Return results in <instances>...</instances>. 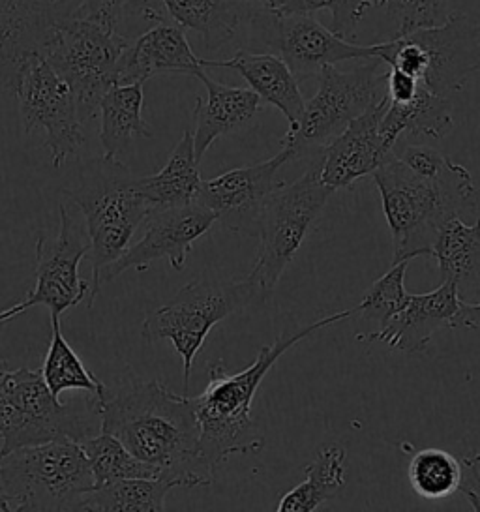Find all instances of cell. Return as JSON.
I'll list each match as a JSON object with an SVG mask.
<instances>
[{
  "label": "cell",
  "mask_w": 480,
  "mask_h": 512,
  "mask_svg": "<svg viewBox=\"0 0 480 512\" xmlns=\"http://www.w3.org/2000/svg\"><path fill=\"white\" fill-rule=\"evenodd\" d=\"M370 8H377L375 0H287L284 6L272 8L276 14H312L329 10L332 29L340 38L355 36L357 25Z\"/></svg>",
  "instance_id": "cell-34"
},
{
  "label": "cell",
  "mask_w": 480,
  "mask_h": 512,
  "mask_svg": "<svg viewBox=\"0 0 480 512\" xmlns=\"http://www.w3.org/2000/svg\"><path fill=\"white\" fill-rule=\"evenodd\" d=\"M126 2L128 0H81L74 17L90 19L117 31Z\"/></svg>",
  "instance_id": "cell-36"
},
{
  "label": "cell",
  "mask_w": 480,
  "mask_h": 512,
  "mask_svg": "<svg viewBox=\"0 0 480 512\" xmlns=\"http://www.w3.org/2000/svg\"><path fill=\"white\" fill-rule=\"evenodd\" d=\"M355 316V310H345L325 316L302 327L299 331L280 334L270 346H265L255 361L239 374H229L224 361L209 366V385L199 396H194L195 413L201 424V445L210 466L224 464L231 454L263 451L265 437L257 430L252 419L255 394L272 366L315 331L332 327L344 319Z\"/></svg>",
  "instance_id": "cell-2"
},
{
  "label": "cell",
  "mask_w": 480,
  "mask_h": 512,
  "mask_svg": "<svg viewBox=\"0 0 480 512\" xmlns=\"http://www.w3.org/2000/svg\"><path fill=\"white\" fill-rule=\"evenodd\" d=\"M165 6L182 31L203 36L209 51H218L233 42L242 21L254 12L242 0H165Z\"/></svg>",
  "instance_id": "cell-25"
},
{
  "label": "cell",
  "mask_w": 480,
  "mask_h": 512,
  "mask_svg": "<svg viewBox=\"0 0 480 512\" xmlns=\"http://www.w3.org/2000/svg\"><path fill=\"white\" fill-rule=\"evenodd\" d=\"M454 128L452 104L447 96H439L420 83L411 102H390L381 121V136L394 149L400 137L407 134L443 139Z\"/></svg>",
  "instance_id": "cell-26"
},
{
  "label": "cell",
  "mask_w": 480,
  "mask_h": 512,
  "mask_svg": "<svg viewBox=\"0 0 480 512\" xmlns=\"http://www.w3.org/2000/svg\"><path fill=\"white\" fill-rule=\"evenodd\" d=\"M385 8L398 23L396 36L437 27L447 21V0H387Z\"/></svg>",
  "instance_id": "cell-35"
},
{
  "label": "cell",
  "mask_w": 480,
  "mask_h": 512,
  "mask_svg": "<svg viewBox=\"0 0 480 512\" xmlns=\"http://www.w3.org/2000/svg\"><path fill=\"white\" fill-rule=\"evenodd\" d=\"M51 342L45 355L42 376L47 387L60 400V394L68 391H81L92 394L94 398L104 402L107 387L104 383L85 368L83 361L77 357L68 340L60 329V319H51Z\"/></svg>",
  "instance_id": "cell-30"
},
{
  "label": "cell",
  "mask_w": 480,
  "mask_h": 512,
  "mask_svg": "<svg viewBox=\"0 0 480 512\" xmlns=\"http://www.w3.org/2000/svg\"><path fill=\"white\" fill-rule=\"evenodd\" d=\"M257 301L252 282L194 280L177 291L171 301L150 312L141 325L147 342L169 340L182 359L184 391L192 376L195 355L205 344L214 325Z\"/></svg>",
  "instance_id": "cell-10"
},
{
  "label": "cell",
  "mask_w": 480,
  "mask_h": 512,
  "mask_svg": "<svg viewBox=\"0 0 480 512\" xmlns=\"http://www.w3.org/2000/svg\"><path fill=\"white\" fill-rule=\"evenodd\" d=\"M199 162L195 158L194 134L188 128L171 152L167 164L149 177H137V188L152 209L179 207L192 203L203 186Z\"/></svg>",
  "instance_id": "cell-24"
},
{
  "label": "cell",
  "mask_w": 480,
  "mask_h": 512,
  "mask_svg": "<svg viewBox=\"0 0 480 512\" xmlns=\"http://www.w3.org/2000/svg\"><path fill=\"white\" fill-rule=\"evenodd\" d=\"M287 0H267V4H269L270 8H280V6H284Z\"/></svg>",
  "instance_id": "cell-41"
},
{
  "label": "cell",
  "mask_w": 480,
  "mask_h": 512,
  "mask_svg": "<svg viewBox=\"0 0 480 512\" xmlns=\"http://www.w3.org/2000/svg\"><path fill=\"white\" fill-rule=\"evenodd\" d=\"M464 466L471 467V469H475V471H480V449L475 452V454H471V456L465 458Z\"/></svg>",
  "instance_id": "cell-40"
},
{
  "label": "cell",
  "mask_w": 480,
  "mask_h": 512,
  "mask_svg": "<svg viewBox=\"0 0 480 512\" xmlns=\"http://www.w3.org/2000/svg\"><path fill=\"white\" fill-rule=\"evenodd\" d=\"M377 59L419 79L439 96L460 92L480 72V25L462 12H452L437 27L379 44Z\"/></svg>",
  "instance_id": "cell-8"
},
{
  "label": "cell",
  "mask_w": 480,
  "mask_h": 512,
  "mask_svg": "<svg viewBox=\"0 0 480 512\" xmlns=\"http://www.w3.org/2000/svg\"><path fill=\"white\" fill-rule=\"evenodd\" d=\"M216 222V214L199 199L179 207L152 209L145 220V231L141 239L130 244L119 259H115L100 272L96 286L90 291L89 308L96 301L100 287L119 278L128 269L147 271L152 261L167 259L175 271H182L194 242L209 233L210 227Z\"/></svg>",
  "instance_id": "cell-14"
},
{
  "label": "cell",
  "mask_w": 480,
  "mask_h": 512,
  "mask_svg": "<svg viewBox=\"0 0 480 512\" xmlns=\"http://www.w3.org/2000/svg\"><path fill=\"white\" fill-rule=\"evenodd\" d=\"M420 81L409 74L402 72L396 66H389V77H387V96L390 102L396 104H405L411 102L415 98V94L419 92Z\"/></svg>",
  "instance_id": "cell-37"
},
{
  "label": "cell",
  "mask_w": 480,
  "mask_h": 512,
  "mask_svg": "<svg viewBox=\"0 0 480 512\" xmlns=\"http://www.w3.org/2000/svg\"><path fill=\"white\" fill-rule=\"evenodd\" d=\"M96 479L81 441L57 437L0 456L4 511H83Z\"/></svg>",
  "instance_id": "cell-4"
},
{
  "label": "cell",
  "mask_w": 480,
  "mask_h": 512,
  "mask_svg": "<svg viewBox=\"0 0 480 512\" xmlns=\"http://www.w3.org/2000/svg\"><path fill=\"white\" fill-rule=\"evenodd\" d=\"M102 430L120 439L139 460L154 467L160 479L177 486H210L216 469L201 445V424L194 400L175 394L160 381L134 377L100 404Z\"/></svg>",
  "instance_id": "cell-1"
},
{
  "label": "cell",
  "mask_w": 480,
  "mask_h": 512,
  "mask_svg": "<svg viewBox=\"0 0 480 512\" xmlns=\"http://www.w3.org/2000/svg\"><path fill=\"white\" fill-rule=\"evenodd\" d=\"M81 0H0V98L15 94L23 62L42 53L53 29Z\"/></svg>",
  "instance_id": "cell-17"
},
{
  "label": "cell",
  "mask_w": 480,
  "mask_h": 512,
  "mask_svg": "<svg viewBox=\"0 0 480 512\" xmlns=\"http://www.w3.org/2000/svg\"><path fill=\"white\" fill-rule=\"evenodd\" d=\"M334 192L321 181V162H315L297 181L282 182L270 194L257 224L259 250L248 280L257 301L267 302L289 263L299 254L315 220Z\"/></svg>",
  "instance_id": "cell-7"
},
{
  "label": "cell",
  "mask_w": 480,
  "mask_h": 512,
  "mask_svg": "<svg viewBox=\"0 0 480 512\" xmlns=\"http://www.w3.org/2000/svg\"><path fill=\"white\" fill-rule=\"evenodd\" d=\"M177 488L167 479H122L96 486L85 497L83 511L162 512L165 497Z\"/></svg>",
  "instance_id": "cell-29"
},
{
  "label": "cell",
  "mask_w": 480,
  "mask_h": 512,
  "mask_svg": "<svg viewBox=\"0 0 480 512\" xmlns=\"http://www.w3.org/2000/svg\"><path fill=\"white\" fill-rule=\"evenodd\" d=\"M375 2H377V8H385V2H387V0H375Z\"/></svg>",
  "instance_id": "cell-42"
},
{
  "label": "cell",
  "mask_w": 480,
  "mask_h": 512,
  "mask_svg": "<svg viewBox=\"0 0 480 512\" xmlns=\"http://www.w3.org/2000/svg\"><path fill=\"white\" fill-rule=\"evenodd\" d=\"M0 511H4V507H2V499H0Z\"/></svg>",
  "instance_id": "cell-43"
},
{
  "label": "cell",
  "mask_w": 480,
  "mask_h": 512,
  "mask_svg": "<svg viewBox=\"0 0 480 512\" xmlns=\"http://www.w3.org/2000/svg\"><path fill=\"white\" fill-rule=\"evenodd\" d=\"M471 329L479 331L480 329V302H462L458 316L454 321V329Z\"/></svg>",
  "instance_id": "cell-38"
},
{
  "label": "cell",
  "mask_w": 480,
  "mask_h": 512,
  "mask_svg": "<svg viewBox=\"0 0 480 512\" xmlns=\"http://www.w3.org/2000/svg\"><path fill=\"white\" fill-rule=\"evenodd\" d=\"M291 160V152L282 149L261 164L235 167L220 177L203 182L197 199L207 205L229 231L257 237L261 211L270 194L282 184L278 181L280 169Z\"/></svg>",
  "instance_id": "cell-16"
},
{
  "label": "cell",
  "mask_w": 480,
  "mask_h": 512,
  "mask_svg": "<svg viewBox=\"0 0 480 512\" xmlns=\"http://www.w3.org/2000/svg\"><path fill=\"white\" fill-rule=\"evenodd\" d=\"M143 83L115 85L100 102V143L105 158H119L134 137H152L143 119Z\"/></svg>",
  "instance_id": "cell-27"
},
{
  "label": "cell",
  "mask_w": 480,
  "mask_h": 512,
  "mask_svg": "<svg viewBox=\"0 0 480 512\" xmlns=\"http://www.w3.org/2000/svg\"><path fill=\"white\" fill-rule=\"evenodd\" d=\"M381 62L375 59L351 72H340L334 64L325 66L317 77L319 89L306 102L300 121L289 126L282 149L291 152L293 160L323 151L387 92L389 72L379 74Z\"/></svg>",
  "instance_id": "cell-11"
},
{
  "label": "cell",
  "mask_w": 480,
  "mask_h": 512,
  "mask_svg": "<svg viewBox=\"0 0 480 512\" xmlns=\"http://www.w3.org/2000/svg\"><path fill=\"white\" fill-rule=\"evenodd\" d=\"M203 59L192 51L184 31L175 23L158 25L130 42L117 66V85L145 83L158 74L197 76Z\"/></svg>",
  "instance_id": "cell-20"
},
{
  "label": "cell",
  "mask_w": 480,
  "mask_h": 512,
  "mask_svg": "<svg viewBox=\"0 0 480 512\" xmlns=\"http://www.w3.org/2000/svg\"><path fill=\"white\" fill-rule=\"evenodd\" d=\"M102 430L100 400L89 394L68 406L47 387L42 370L17 368L0 376V456L57 437L83 441Z\"/></svg>",
  "instance_id": "cell-6"
},
{
  "label": "cell",
  "mask_w": 480,
  "mask_h": 512,
  "mask_svg": "<svg viewBox=\"0 0 480 512\" xmlns=\"http://www.w3.org/2000/svg\"><path fill=\"white\" fill-rule=\"evenodd\" d=\"M254 29L270 53L284 59L295 77H319L330 64L355 59H377V46H357L323 27L312 14H276L269 4L254 8Z\"/></svg>",
  "instance_id": "cell-13"
},
{
  "label": "cell",
  "mask_w": 480,
  "mask_h": 512,
  "mask_svg": "<svg viewBox=\"0 0 480 512\" xmlns=\"http://www.w3.org/2000/svg\"><path fill=\"white\" fill-rule=\"evenodd\" d=\"M430 256L437 261L441 282H454L462 302H480V214L473 224L452 216L441 227Z\"/></svg>",
  "instance_id": "cell-23"
},
{
  "label": "cell",
  "mask_w": 480,
  "mask_h": 512,
  "mask_svg": "<svg viewBox=\"0 0 480 512\" xmlns=\"http://www.w3.org/2000/svg\"><path fill=\"white\" fill-rule=\"evenodd\" d=\"M372 179L389 224L394 263L430 256L441 227L452 216L479 209L473 177L460 164L439 179H428L392 154Z\"/></svg>",
  "instance_id": "cell-3"
},
{
  "label": "cell",
  "mask_w": 480,
  "mask_h": 512,
  "mask_svg": "<svg viewBox=\"0 0 480 512\" xmlns=\"http://www.w3.org/2000/svg\"><path fill=\"white\" fill-rule=\"evenodd\" d=\"M389 107L387 92L351 122L344 132L319 152L321 181L332 192L349 188L353 182L372 177L383 166L394 149L381 136V121Z\"/></svg>",
  "instance_id": "cell-18"
},
{
  "label": "cell",
  "mask_w": 480,
  "mask_h": 512,
  "mask_svg": "<svg viewBox=\"0 0 480 512\" xmlns=\"http://www.w3.org/2000/svg\"><path fill=\"white\" fill-rule=\"evenodd\" d=\"M409 482L424 499H445L460 490L464 484V464L450 452L424 449L409 462Z\"/></svg>",
  "instance_id": "cell-32"
},
{
  "label": "cell",
  "mask_w": 480,
  "mask_h": 512,
  "mask_svg": "<svg viewBox=\"0 0 480 512\" xmlns=\"http://www.w3.org/2000/svg\"><path fill=\"white\" fill-rule=\"evenodd\" d=\"M15 96L25 132L44 128L51 164L60 169L85 143L83 121L70 85L42 53H32L23 62Z\"/></svg>",
  "instance_id": "cell-12"
},
{
  "label": "cell",
  "mask_w": 480,
  "mask_h": 512,
  "mask_svg": "<svg viewBox=\"0 0 480 512\" xmlns=\"http://www.w3.org/2000/svg\"><path fill=\"white\" fill-rule=\"evenodd\" d=\"M347 451L340 443H325L317 449L314 460L304 466L306 481L289 490L280 503L278 512H312L325 501H330L344 490L347 479Z\"/></svg>",
  "instance_id": "cell-28"
},
{
  "label": "cell",
  "mask_w": 480,
  "mask_h": 512,
  "mask_svg": "<svg viewBox=\"0 0 480 512\" xmlns=\"http://www.w3.org/2000/svg\"><path fill=\"white\" fill-rule=\"evenodd\" d=\"M460 304L462 299L458 295V287L454 282L445 280L430 293H411L404 310L392 317L381 331L357 334V340L383 342L390 349L402 353H422L435 332L445 327L454 329Z\"/></svg>",
  "instance_id": "cell-19"
},
{
  "label": "cell",
  "mask_w": 480,
  "mask_h": 512,
  "mask_svg": "<svg viewBox=\"0 0 480 512\" xmlns=\"http://www.w3.org/2000/svg\"><path fill=\"white\" fill-rule=\"evenodd\" d=\"M409 267V259L398 261L385 272L379 280H375L372 287L366 291L359 306L353 308L355 314H359L364 321L375 325L370 332L381 331L392 317L400 310H404L405 304L409 302L411 293L405 289V271Z\"/></svg>",
  "instance_id": "cell-33"
},
{
  "label": "cell",
  "mask_w": 480,
  "mask_h": 512,
  "mask_svg": "<svg viewBox=\"0 0 480 512\" xmlns=\"http://www.w3.org/2000/svg\"><path fill=\"white\" fill-rule=\"evenodd\" d=\"M203 66L237 70L265 104H270L284 113L289 126H295L300 121L306 102L300 92L299 79L280 55L239 49L231 59L225 61L203 59Z\"/></svg>",
  "instance_id": "cell-22"
},
{
  "label": "cell",
  "mask_w": 480,
  "mask_h": 512,
  "mask_svg": "<svg viewBox=\"0 0 480 512\" xmlns=\"http://www.w3.org/2000/svg\"><path fill=\"white\" fill-rule=\"evenodd\" d=\"M72 203L59 205V235L47 242L36 239V284L25 301L30 308L47 306L51 319H60L66 310L81 304L90 291L89 282L79 274V263L90 254L87 226H81L72 212Z\"/></svg>",
  "instance_id": "cell-15"
},
{
  "label": "cell",
  "mask_w": 480,
  "mask_h": 512,
  "mask_svg": "<svg viewBox=\"0 0 480 512\" xmlns=\"http://www.w3.org/2000/svg\"><path fill=\"white\" fill-rule=\"evenodd\" d=\"M197 79L205 85L207 96L197 98L194 109V149L195 158L201 164L205 152L220 137L239 132L248 122L254 121L261 111L263 100L252 89L227 87L207 76L203 70Z\"/></svg>",
  "instance_id": "cell-21"
},
{
  "label": "cell",
  "mask_w": 480,
  "mask_h": 512,
  "mask_svg": "<svg viewBox=\"0 0 480 512\" xmlns=\"http://www.w3.org/2000/svg\"><path fill=\"white\" fill-rule=\"evenodd\" d=\"M128 46L124 34L83 17H68L51 32L42 55L70 85L81 121H90L117 85V66Z\"/></svg>",
  "instance_id": "cell-9"
},
{
  "label": "cell",
  "mask_w": 480,
  "mask_h": 512,
  "mask_svg": "<svg viewBox=\"0 0 480 512\" xmlns=\"http://www.w3.org/2000/svg\"><path fill=\"white\" fill-rule=\"evenodd\" d=\"M81 445L89 458L96 486L122 479H160V473L154 467L139 460L120 439L104 430L83 439Z\"/></svg>",
  "instance_id": "cell-31"
},
{
  "label": "cell",
  "mask_w": 480,
  "mask_h": 512,
  "mask_svg": "<svg viewBox=\"0 0 480 512\" xmlns=\"http://www.w3.org/2000/svg\"><path fill=\"white\" fill-rule=\"evenodd\" d=\"M29 308V302L23 301L19 302V304H15V306H12L10 310H4V312H0V325H2L4 321H10V319H14V317L21 316V314H23V312H27ZM6 370H8L6 362L0 361V376H2Z\"/></svg>",
  "instance_id": "cell-39"
},
{
  "label": "cell",
  "mask_w": 480,
  "mask_h": 512,
  "mask_svg": "<svg viewBox=\"0 0 480 512\" xmlns=\"http://www.w3.org/2000/svg\"><path fill=\"white\" fill-rule=\"evenodd\" d=\"M81 211L90 239L92 287L100 272L130 246L135 231L145 224L150 205L137 188V177L119 158L92 160L62 192Z\"/></svg>",
  "instance_id": "cell-5"
}]
</instances>
